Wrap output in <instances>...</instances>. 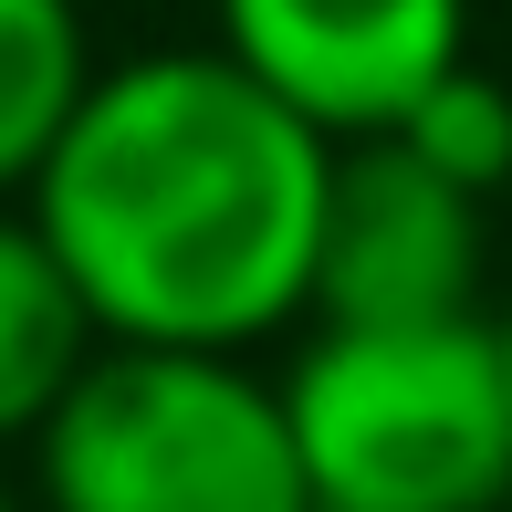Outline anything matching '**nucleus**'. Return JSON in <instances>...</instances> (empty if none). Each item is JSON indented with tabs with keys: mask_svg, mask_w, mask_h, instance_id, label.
Wrapping results in <instances>:
<instances>
[{
	"mask_svg": "<svg viewBox=\"0 0 512 512\" xmlns=\"http://www.w3.org/2000/svg\"><path fill=\"white\" fill-rule=\"evenodd\" d=\"M335 168V136L262 95L209 32H168L105 53L21 209L105 345L272 356L324 314Z\"/></svg>",
	"mask_w": 512,
	"mask_h": 512,
	"instance_id": "f257e3e1",
	"label": "nucleus"
},
{
	"mask_svg": "<svg viewBox=\"0 0 512 512\" xmlns=\"http://www.w3.org/2000/svg\"><path fill=\"white\" fill-rule=\"evenodd\" d=\"M283 408L314 512H512V398L492 314L304 324Z\"/></svg>",
	"mask_w": 512,
	"mask_h": 512,
	"instance_id": "f03ea898",
	"label": "nucleus"
},
{
	"mask_svg": "<svg viewBox=\"0 0 512 512\" xmlns=\"http://www.w3.org/2000/svg\"><path fill=\"white\" fill-rule=\"evenodd\" d=\"M32 512H314L283 366L105 345L42 418Z\"/></svg>",
	"mask_w": 512,
	"mask_h": 512,
	"instance_id": "7ed1b4c3",
	"label": "nucleus"
},
{
	"mask_svg": "<svg viewBox=\"0 0 512 512\" xmlns=\"http://www.w3.org/2000/svg\"><path fill=\"white\" fill-rule=\"evenodd\" d=\"M209 42L314 136L377 147L460 63H481V0H199Z\"/></svg>",
	"mask_w": 512,
	"mask_h": 512,
	"instance_id": "20e7f679",
	"label": "nucleus"
},
{
	"mask_svg": "<svg viewBox=\"0 0 512 512\" xmlns=\"http://www.w3.org/2000/svg\"><path fill=\"white\" fill-rule=\"evenodd\" d=\"M492 314V199L450 189L398 136L345 147L314 324H460Z\"/></svg>",
	"mask_w": 512,
	"mask_h": 512,
	"instance_id": "39448f33",
	"label": "nucleus"
},
{
	"mask_svg": "<svg viewBox=\"0 0 512 512\" xmlns=\"http://www.w3.org/2000/svg\"><path fill=\"white\" fill-rule=\"evenodd\" d=\"M105 356L95 314H84L63 251L42 241V220L21 199H0V460L32 450L42 418L74 398V377Z\"/></svg>",
	"mask_w": 512,
	"mask_h": 512,
	"instance_id": "423d86ee",
	"label": "nucleus"
},
{
	"mask_svg": "<svg viewBox=\"0 0 512 512\" xmlns=\"http://www.w3.org/2000/svg\"><path fill=\"white\" fill-rule=\"evenodd\" d=\"M95 0H0V199H32L63 126L105 74Z\"/></svg>",
	"mask_w": 512,
	"mask_h": 512,
	"instance_id": "0eeeda50",
	"label": "nucleus"
},
{
	"mask_svg": "<svg viewBox=\"0 0 512 512\" xmlns=\"http://www.w3.org/2000/svg\"><path fill=\"white\" fill-rule=\"evenodd\" d=\"M398 147L429 157L450 189H471V199L502 209V189H512V84L492 74V63H460V74L398 126Z\"/></svg>",
	"mask_w": 512,
	"mask_h": 512,
	"instance_id": "6e6552de",
	"label": "nucleus"
},
{
	"mask_svg": "<svg viewBox=\"0 0 512 512\" xmlns=\"http://www.w3.org/2000/svg\"><path fill=\"white\" fill-rule=\"evenodd\" d=\"M492 345H502V398H512V293L492 304Z\"/></svg>",
	"mask_w": 512,
	"mask_h": 512,
	"instance_id": "1a4fd4ad",
	"label": "nucleus"
},
{
	"mask_svg": "<svg viewBox=\"0 0 512 512\" xmlns=\"http://www.w3.org/2000/svg\"><path fill=\"white\" fill-rule=\"evenodd\" d=\"M0 512H32V492L11 481V460H0Z\"/></svg>",
	"mask_w": 512,
	"mask_h": 512,
	"instance_id": "9d476101",
	"label": "nucleus"
},
{
	"mask_svg": "<svg viewBox=\"0 0 512 512\" xmlns=\"http://www.w3.org/2000/svg\"><path fill=\"white\" fill-rule=\"evenodd\" d=\"M95 11H189V0H95Z\"/></svg>",
	"mask_w": 512,
	"mask_h": 512,
	"instance_id": "9b49d317",
	"label": "nucleus"
}]
</instances>
